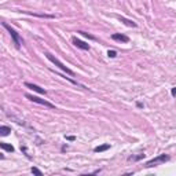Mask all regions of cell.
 <instances>
[{"instance_id": "obj_1", "label": "cell", "mask_w": 176, "mask_h": 176, "mask_svg": "<svg viewBox=\"0 0 176 176\" xmlns=\"http://www.w3.org/2000/svg\"><path fill=\"white\" fill-rule=\"evenodd\" d=\"M44 55L47 56V59H48L50 62H52V64L55 65V66H58V68H59V69H61L62 72H65L66 74H69V76H74V72L72 70V69H69L68 66H65V65L62 64V62H61L58 58H55V56L52 55V54H50V52H47V51H46V52H44Z\"/></svg>"}, {"instance_id": "obj_2", "label": "cell", "mask_w": 176, "mask_h": 176, "mask_svg": "<svg viewBox=\"0 0 176 176\" xmlns=\"http://www.w3.org/2000/svg\"><path fill=\"white\" fill-rule=\"evenodd\" d=\"M1 25H3V28H6L8 30V33H10V36H11V39H13V41H14L15 47H17V48H21L22 40H21V37H19V35H18V32H17L14 28H11L7 22H3Z\"/></svg>"}, {"instance_id": "obj_3", "label": "cell", "mask_w": 176, "mask_h": 176, "mask_svg": "<svg viewBox=\"0 0 176 176\" xmlns=\"http://www.w3.org/2000/svg\"><path fill=\"white\" fill-rule=\"evenodd\" d=\"M169 160H171V157H169L168 154H160L158 157H155V158H153V160H150V161L146 162V164H145V168H153L155 165L165 164V162L169 161Z\"/></svg>"}, {"instance_id": "obj_4", "label": "cell", "mask_w": 176, "mask_h": 176, "mask_svg": "<svg viewBox=\"0 0 176 176\" xmlns=\"http://www.w3.org/2000/svg\"><path fill=\"white\" fill-rule=\"evenodd\" d=\"M25 98L29 99V100H32V102H35V103H39V105L46 106V107H50V109H55V105H52L51 102L46 100V99L37 98V96H35V95H30V94H25Z\"/></svg>"}, {"instance_id": "obj_5", "label": "cell", "mask_w": 176, "mask_h": 176, "mask_svg": "<svg viewBox=\"0 0 176 176\" xmlns=\"http://www.w3.org/2000/svg\"><path fill=\"white\" fill-rule=\"evenodd\" d=\"M72 41H73V44H74V46H76L77 48H80V50L88 51V50L91 48V47H90V44H87L85 41L80 40V39H77V37H73V39H72Z\"/></svg>"}, {"instance_id": "obj_6", "label": "cell", "mask_w": 176, "mask_h": 176, "mask_svg": "<svg viewBox=\"0 0 176 176\" xmlns=\"http://www.w3.org/2000/svg\"><path fill=\"white\" fill-rule=\"evenodd\" d=\"M25 87L36 91L37 94H41V95H46V94H47V91H46L44 88H41V87H39V85H36V84H32V83H25Z\"/></svg>"}, {"instance_id": "obj_7", "label": "cell", "mask_w": 176, "mask_h": 176, "mask_svg": "<svg viewBox=\"0 0 176 176\" xmlns=\"http://www.w3.org/2000/svg\"><path fill=\"white\" fill-rule=\"evenodd\" d=\"M112 39L113 40H116V41H120V43H128L129 41V37L125 35H122V33H114L112 35Z\"/></svg>"}, {"instance_id": "obj_8", "label": "cell", "mask_w": 176, "mask_h": 176, "mask_svg": "<svg viewBox=\"0 0 176 176\" xmlns=\"http://www.w3.org/2000/svg\"><path fill=\"white\" fill-rule=\"evenodd\" d=\"M145 155H146L145 153H139V154H136V155H129V157H128V161L138 162V161H141V160H143Z\"/></svg>"}, {"instance_id": "obj_9", "label": "cell", "mask_w": 176, "mask_h": 176, "mask_svg": "<svg viewBox=\"0 0 176 176\" xmlns=\"http://www.w3.org/2000/svg\"><path fill=\"white\" fill-rule=\"evenodd\" d=\"M118 19H120L121 22H124L127 26H131V28H136V26H138L132 19H128V18H125V17H118Z\"/></svg>"}, {"instance_id": "obj_10", "label": "cell", "mask_w": 176, "mask_h": 176, "mask_svg": "<svg viewBox=\"0 0 176 176\" xmlns=\"http://www.w3.org/2000/svg\"><path fill=\"white\" fill-rule=\"evenodd\" d=\"M109 149H110V145H109V143H105V145L96 146V147L94 149V151H95V153H102V151H106V150H109Z\"/></svg>"}, {"instance_id": "obj_11", "label": "cell", "mask_w": 176, "mask_h": 176, "mask_svg": "<svg viewBox=\"0 0 176 176\" xmlns=\"http://www.w3.org/2000/svg\"><path fill=\"white\" fill-rule=\"evenodd\" d=\"M10 132H11V128L10 127H6V125L0 127V136H7Z\"/></svg>"}, {"instance_id": "obj_12", "label": "cell", "mask_w": 176, "mask_h": 176, "mask_svg": "<svg viewBox=\"0 0 176 176\" xmlns=\"http://www.w3.org/2000/svg\"><path fill=\"white\" fill-rule=\"evenodd\" d=\"M0 147L3 149V150H6V151H10V153H13V151H14V147H13L11 145L4 143V142H0Z\"/></svg>"}, {"instance_id": "obj_13", "label": "cell", "mask_w": 176, "mask_h": 176, "mask_svg": "<svg viewBox=\"0 0 176 176\" xmlns=\"http://www.w3.org/2000/svg\"><path fill=\"white\" fill-rule=\"evenodd\" d=\"M30 172L33 173V175H37V176H43V172L40 171L39 168H36V167H32V169H30Z\"/></svg>"}, {"instance_id": "obj_14", "label": "cell", "mask_w": 176, "mask_h": 176, "mask_svg": "<svg viewBox=\"0 0 176 176\" xmlns=\"http://www.w3.org/2000/svg\"><path fill=\"white\" fill-rule=\"evenodd\" d=\"M77 33L83 35L84 37H88V39H91V40H95V37H94L92 35H90V33H87V32H83V30H77Z\"/></svg>"}, {"instance_id": "obj_15", "label": "cell", "mask_w": 176, "mask_h": 176, "mask_svg": "<svg viewBox=\"0 0 176 176\" xmlns=\"http://www.w3.org/2000/svg\"><path fill=\"white\" fill-rule=\"evenodd\" d=\"M107 56H109V58H116V56H117V52H116L114 50H109V51H107Z\"/></svg>"}, {"instance_id": "obj_16", "label": "cell", "mask_w": 176, "mask_h": 176, "mask_svg": "<svg viewBox=\"0 0 176 176\" xmlns=\"http://www.w3.org/2000/svg\"><path fill=\"white\" fill-rule=\"evenodd\" d=\"M21 151H23V154L26 155L28 158H32V157H30V154H28V150H26V147H25V146H21Z\"/></svg>"}, {"instance_id": "obj_17", "label": "cell", "mask_w": 176, "mask_h": 176, "mask_svg": "<svg viewBox=\"0 0 176 176\" xmlns=\"http://www.w3.org/2000/svg\"><path fill=\"white\" fill-rule=\"evenodd\" d=\"M66 141H70V142L76 141V136H66Z\"/></svg>"}, {"instance_id": "obj_18", "label": "cell", "mask_w": 176, "mask_h": 176, "mask_svg": "<svg viewBox=\"0 0 176 176\" xmlns=\"http://www.w3.org/2000/svg\"><path fill=\"white\" fill-rule=\"evenodd\" d=\"M171 94H172V96H176V87H173V88H172Z\"/></svg>"}]
</instances>
